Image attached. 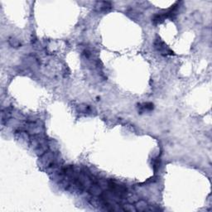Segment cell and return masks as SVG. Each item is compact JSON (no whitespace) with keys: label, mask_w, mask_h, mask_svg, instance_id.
Wrapping results in <instances>:
<instances>
[{"label":"cell","mask_w":212,"mask_h":212,"mask_svg":"<svg viewBox=\"0 0 212 212\" xmlns=\"http://www.w3.org/2000/svg\"><path fill=\"white\" fill-rule=\"evenodd\" d=\"M154 46H155V48L158 50V51L160 52L162 55H165V56H167V55H173V51H172L167 46V45L160 39H157L155 41V43H154Z\"/></svg>","instance_id":"cell-1"},{"label":"cell","mask_w":212,"mask_h":212,"mask_svg":"<svg viewBox=\"0 0 212 212\" xmlns=\"http://www.w3.org/2000/svg\"><path fill=\"white\" fill-rule=\"evenodd\" d=\"M148 206H149V205L145 201H139L135 205L136 209H137V210H139V211L148 210Z\"/></svg>","instance_id":"cell-2"},{"label":"cell","mask_w":212,"mask_h":212,"mask_svg":"<svg viewBox=\"0 0 212 212\" xmlns=\"http://www.w3.org/2000/svg\"><path fill=\"white\" fill-rule=\"evenodd\" d=\"M90 190V192L91 194L94 195V196H99V195H102L101 189L99 186H97V185H91V187L89 188Z\"/></svg>","instance_id":"cell-3"},{"label":"cell","mask_w":212,"mask_h":212,"mask_svg":"<svg viewBox=\"0 0 212 212\" xmlns=\"http://www.w3.org/2000/svg\"><path fill=\"white\" fill-rule=\"evenodd\" d=\"M122 210L125 211H129V212H135L137 211L135 206H133L131 204H125L124 206H122Z\"/></svg>","instance_id":"cell-4"}]
</instances>
